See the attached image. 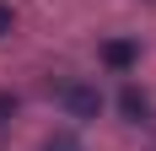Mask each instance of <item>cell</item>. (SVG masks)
Wrapping results in <instances>:
<instances>
[{
  "label": "cell",
  "mask_w": 156,
  "mask_h": 151,
  "mask_svg": "<svg viewBox=\"0 0 156 151\" xmlns=\"http://www.w3.org/2000/svg\"><path fill=\"white\" fill-rule=\"evenodd\" d=\"M11 119H16V97H11V92H0V130H5Z\"/></svg>",
  "instance_id": "4"
},
{
  "label": "cell",
  "mask_w": 156,
  "mask_h": 151,
  "mask_svg": "<svg viewBox=\"0 0 156 151\" xmlns=\"http://www.w3.org/2000/svg\"><path fill=\"white\" fill-rule=\"evenodd\" d=\"M119 108H124L129 124H156V103L145 97L140 87H124V92H119Z\"/></svg>",
  "instance_id": "3"
},
{
  "label": "cell",
  "mask_w": 156,
  "mask_h": 151,
  "mask_svg": "<svg viewBox=\"0 0 156 151\" xmlns=\"http://www.w3.org/2000/svg\"><path fill=\"white\" fill-rule=\"evenodd\" d=\"M102 65H108V70H135V65H140V43H129V38H108V43H102Z\"/></svg>",
  "instance_id": "2"
},
{
  "label": "cell",
  "mask_w": 156,
  "mask_h": 151,
  "mask_svg": "<svg viewBox=\"0 0 156 151\" xmlns=\"http://www.w3.org/2000/svg\"><path fill=\"white\" fill-rule=\"evenodd\" d=\"M11 27H16V16H11V6H0V38H5Z\"/></svg>",
  "instance_id": "6"
},
{
  "label": "cell",
  "mask_w": 156,
  "mask_h": 151,
  "mask_svg": "<svg viewBox=\"0 0 156 151\" xmlns=\"http://www.w3.org/2000/svg\"><path fill=\"white\" fill-rule=\"evenodd\" d=\"M48 151H81V146H76V135H54V140H48Z\"/></svg>",
  "instance_id": "5"
},
{
  "label": "cell",
  "mask_w": 156,
  "mask_h": 151,
  "mask_svg": "<svg viewBox=\"0 0 156 151\" xmlns=\"http://www.w3.org/2000/svg\"><path fill=\"white\" fill-rule=\"evenodd\" d=\"M54 97H59V108L70 119H97V113H102V92H97L92 81H59Z\"/></svg>",
  "instance_id": "1"
}]
</instances>
